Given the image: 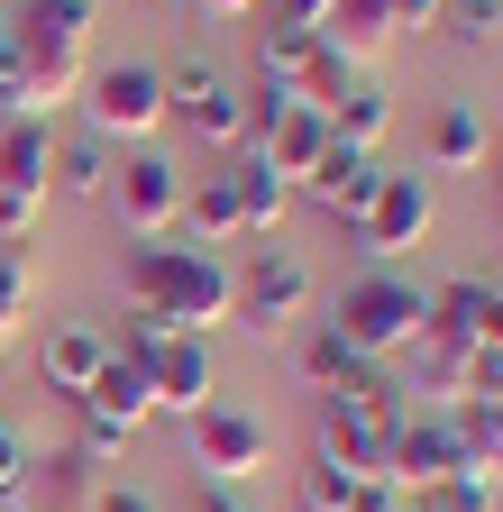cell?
Wrapping results in <instances>:
<instances>
[{
	"instance_id": "obj_36",
	"label": "cell",
	"mask_w": 503,
	"mask_h": 512,
	"mask_svg": "<svg viewBox=\"0 0 503 512\" xmlns=\"http://www.w3.org/2000/svg\"><path fill=\"white\" fill-rule=\"evenodd\" d=\"M19 74V19H10V0H0V83Z\"/></svg>"
},
{
	"instance_id": "obj_7",
	"label": "cell",
	"mask_w": 503,
	"mask_h": 512,
	"mask_svg": "<svg viewBox=\"0 0 503 512\" xmlns=\"http://www.w3.org/2000/svg\"><path fill=\"white\" fill-rule=\"evenodd\" d=\"M101 202L119 211L129 238H174V220H183V165L156 156V147H138V156L110 165V192H101Z\"/></svg>"
},
{
	"instance_id": "obj_31",
	"label": "cell",
	"mask_w": 503,
	"mask_h": 512,
	"mask_svg": "<svg viewBox=\"0 0 503 512\" xmlns=\"http://www.w3.org/2000/svg\"><path fill=\"white\" fill-rule=\"evenodd\" d=\"M28 476H37V448H28L10 421H0V512H10V503L28 494Z\"/></svg>"
},
{
	"instance_id": "obj_40",
	"label": "cell",
	"mask_w": 503,
	"mask_h": 512,
	"mask_svg": "<svg viewBox=\"0 0 503 512\" xmlns=\"http://www.w3.org/2000/svg\"><path fill=\"white\" fill-rule=\"evenodd\" d=\"M494 220H503V183H494Z\"/></svg>"
},
{
	"instance_id": "obj_35",
	"label": "cell",
	"mask_w": 503,
	"mask_h": 512,
	"mask_svg": "<svg viewBox=\"0 0 503 512\" xmlns=\"http://www.w3.org/2000/svg\"><path fill=\"white\" fill-rule=\"evenodd\" d=\"M183 10H202V19H220V28H238V19H257L266 0H183Z\"/></svg>"
},
{
	"instance_id": "obj_16",
	"label": "cell",
	"mask_w": 503,
	"mask_h": 512,
	"mask_svg": "<svg viewBox=\"0 0 503 512\" xmlns=\"http://www.w3.org/2000/svg\"><path fill=\"white\" fill-rule=\"evenodd\" d=\"M321 156H330V119H321V110H302V101H293L284 119L257 128V165H266L275 183H293V192H302V174L321 165Z\"/></svg>"
},
{
	"instance_id": "obj_17",
	"label": "cell",
	"mask_w": 503,
	"mask_h": 512,
	"mask_svg": "<svg viewBox=\"0 0 503 512\" xmlns=\"http://www.w3.org/2000/svg\"><path fill=\"white\" fill-rule=\"evenodd\" d=\"M37 366H46V394H65V403H74L83 384L110 366V339L92 330V320H55V330H46V357H37Z\"/></svg>"
},
{
	"instance_id": "obj_22",
	"label": "cell",
	"mask_w": 503,
	"mask_h": 512,
	"mask_svg": "<svg viewBox=\"0 0 503 512\" xmlns=\"http://www.w3.org/2000/svg\"><path fill=\"white\" fill-rule=\"evenodd\" d=\"M385 128H394V101H385V83H375V74H357L348 92H339V110H330V138L339 147H385Z\"/></svg>"
},
{
	"instance_id": "obj_14",
	"label": "cell",
	"mask_w": 503,
	"mask_h": 512,
	"mask_svg": "<svg viewBox=\"0 0 503 512\" xmlns=\"http://www.w3.org/2000/svg\"><path fill=\"white\" fill-rule=\"evenodd\" d=\"M430 339H449V348H485L503 339V302L485 275H458V284H430Z\"/></svg>"
},
{
	"instance_id": "obj_8",
	"label": "cell",
	"mask_w": 503,
	"mask_h": 512,
	"mask_svg": "<svg viewBox=\"0 0 503 512\" xmlns=\"http://www.w3.org/2000/svg\"><path fill=\"white\" fill-rule=\"evenodd\" d=\"M193 467H202V485H257L266 467H275V448H266V421L257 412H238V403H211V412H193Z\"/></svg>"
},
{
	"instance_id": "obj_2",
	"label": "cell",
	"mask_w": 503,
	"mask_h": 512,
	"mask_svg": "<svg viewBox=\"0 0 503 512\" xmlns=\"http://www.w3.org/2000/svg\"><path fill=\"white\" fill-rule=\"evenodd\" d=\"M403 384L385 366H357L339 394H321L311 412V467H348L366 485H385V458H394V430H403Z\"/></svg>"
},
{
	"instance_id": "obj_6",
	"label": "cell",
	"mask_w": 503,
	"mask_h": 512,
	"mask_svg": "<svg viewBox=\"0 0 503 512\" xmlns=\"http://www.w3.org/2000/svg\"><path fill=\"white\" fill-rule=\"evenodd\" d=\"M74 101L92 110V138H129V147H147L156 128L174 119V110H165V74H156V64H101V74H83Z\"/></svg>"
},
{
	"instance_id": "obj_38",
	"label": "cell",
	"mask_w": 503,
	"mask_h": 512,
	"mask_svg": "<svg viewBox=\"0 0 503 512\" xmlns=\"http://www.w3.org/2000/svg\"><path fill=\"white\" fill-rule=\"evenodd\" d=\"M485 165H494V183H503V128H494V156H485Z\"/></svg>"
},
{
	"instance_id": "obj_19",
	"label": "cell",
	"mask_w": 503,
	"mask_h": 512,
	"mask_svg": "<svg viewBox=\"0 0 503 512\" xmlns=\"http://www.w3.org/2000/svg\"><path fill=\"white\" fill-rule=\"evenodd\" d=\"M46 174H55V128L46 119H0V192H37L46 202Z\"/></svg>"
},
{
	"instance_id": "obj_33",
	"label": "cell",
	"mask_w": 503,
	"mask_h": 512,
	"mask_svg": "<svg viewBox=\"0 0 503 512\" xmlns=\"http://www.w3.org/2000/svg\"><path fill=\"white\" fill-rule=\"evenodd\" d=\"M37 220H46L37 192H0V247H28V238H37Z\"/></svg>"
},
{
	"instance_id": "obj_12",
	"label": "cell",
	"mask_w": 503,
	"mask_h": 512,
	"mask_svg": "<svg viewBox=\"0 0 503 512\" xmlns=\"http://www.w3.org/2000/svg\"><path fill=\"white\" fill-rule=\"evenodd\" d=\"M147 384H156V412H211L220 403V357H211V339L202 330H174L156 357H147Z\"/></svg>"
},
{
	"instance_id": "obj_4",
	"label": "cell",
	"mask_w": 503,
	"mask_h": 512,
	"mask_svg": "<svg viewBox=\"0 0 503 512\" xmlns=\"http://www.w3.org/2000/svg\"><path fill=\"white\" fill-rule=\"evenodd\" d=\"M330 330L366 357V366H385V357H403L421 330H430V284H412V275H357L348 293H339V320Z\"/></svg>"
},
{
	"instance_id": "obj_30",
	"label": "cell",
	"mask_w": 503,
	"mask_h": 512,
	"mask_svg": "<svg viewBox=\"0 0 503 512\" xmlns=\"http://www.w3.org/2000/svg\"><path fill=\"white\" fill-rule=\"evenodd\" d=\"M439 28L458 46H485V37H503V0H439Z\"/></svg>"
},
{
	"instance_id": "obj_3",
	"label": "cell",
	"mask_w": 503,
	"mask_h": 512,
	"mask_svg": "<svg viewBox=\"0 0 503 512\" xmlns=\"http://www.w3.org/2000/svg\"><path fill=\"white\" fill-rule=\"evenodd\" d=\"M19 74H28V110L55 119L83 74H92V19H101V0H19Z\"/></svg>"
},
{
	"instance_id": "obj_41",
	"label": "cell",
	"mask_w": 503,
	"mask_h": 512,
	"mask_svg": "<svg viewBox=\"0 0 503 512\" xmlns=\"http://www.w3.org/2000/svg\"><path fill=\"white\" fill-rule=\"evenodd\" d=\"M494 302H503V275H494Z\"/></svg>"
},
{
	"instance_id": "obj_10",
	"label": "cell",
	"mask_w": 503,
	"mask_h": 512,
	"mask_svg": "<svg viewBox=\"0 0 503 512\" xmlns=\"http://www.w3.org/2000/svg\"><path fill=\"white\" fill-rule=\"evenodd\" d=\"M165 110L193 128L202 147H247V92L220 74V64H174L165 74Z\"/></svg>"
},
{
	"instance_id": "obj_15",
	"label": "cell",
	"mask_w": 503,
	"mask_h": 512,
	"mask_svg": "<svg viewBox=\"0 0 503 512\" xmlns=\"http://www.w3.org/2000/svg\"><path fill=\"white\" fill-rule=\"evenodd\" d=\"M485 156H494L485 110H476V101H439L430 128H421V165H430V174H476Z\"/></svg>"
},
{
	"instance_id": "obj_25",
	"label": "cell",
	"mask_w": 503,
	"mask_h": 512,
	"mask_svg": "<svg viewBox=\"0 0 503 512\" xmlns=\"http://www.w3.org/2000/svg\"><path fill=\"white\" fill-rule=\"evenodd\" d=\"M293 366H302V384H311V394H339V384H348L366 357H357V348L330 330V320H311V330H302V357H293Z\"/></svg>"
},
{
	"instance_id": "obj_5",
	"label": "cell",
	"mask_w": 503,
	"mask_h": 512,
	"mask_svg": "<svg viewBox=\"0 0 503 512\" xmlns=\"http://www.w3.org/2000/svg\"><path fill=\"white\" fill-rule=\"evenodd\" d=\"M238 275V293H229V330H247V339H284L293 320L311 311V266L293 247H257L247 266H229Z\"/></svg>"
},
{
	"instance_id": "obj_34",
	"label": "cell",
	"mask_w": 503,
	"mask_h": 512,
	"mask_svg": "<svg viewBox=\"0 0 503 512\" xmlns=\"http://www.w3.org/2000/svg\"><path fill=\"white\" fill-rule=\"evenodd\" d=\"M394 10V37H421V28H439V0H385Z\"/></svg>"
},
{
	"instance_id": "obj_21",
	"label": "cell",
	"mask_w": 503,
	"mask_h": 512,
	"mask_svg": "<svg viewBox=\"0 0 503 512\" xmlns=\"http://www.w3.org/2000/svg\"><path fill=\"white\" fill-rule=\"evenodd\" d=\"M375 503H394V485H366L348 467H302L293 476V512H375Z\"/></svg>"
},
{
	"instance_id": "obj_1",
	"label": "cell",
	"mask_w": 503,
	"mask_h": 512,
	"mask_svg": "<svg viewBox=\"0 0 503 512\" xmlns=\"http://www.w3.org/2000/svg\"><path fill=\"white\" fill-rule=\"evenodd\" d=\"M119 293H129V311H156L165 330H229V256L220 247H174V238H138L129 256H119Z\"/></svg>"
},
{
	"instance_id": "obj_24",
	"label": "cell",
	"mask_w": 503,
	"mask_h": 512,
	"mask_svg": "<svg viewBox=\"0 0 503 512\" xmlns=\"http://www.w3.org/2000/svg\"><path fill=\"white\" fill-rule=\"evenodd\" d=\"M449 421L467 439V467H485L503 485V394H467V403H449Z\"/></svg>"
},
{
	"instance_id": "obj_32",
	"label": "cell",
	"mask_w": 503,
	"mask_h": 512,
	"mask_svg": "<svg viewBox=\"0 0 503 512\" xmlns=\"http://www.w3.org/2000/svg\"><path fill=\"white\" fill-rule=\"evenodd\" d=\"M266 28H284V37H321V28H330V0H266Z\"/></svg>"
},
{
	"instance_id": "obj_9",
	"label": "cell",
	"mask_w": 503,
	"mask_h": 512,
	"mask_svg": "<svg viewBox=\"0 0 503 512\" xmlns=\"http://www.w3.org/2000/svg\"><path fill=\"white\" fill-rule=\"evenodd\" d=\"M430 220H439V183H430V174H394V165H385L375 202L357 211V247L385 266V256H403V247H421V238H430Z\"/></svg>"
},
{
	"instance_id": "obj_29",
	"label": "cell",
	"mask_w": 503,
	"mask_h": 512,
	"mask_svg": "<svg viewBox=\"0 0 503 512\" xmlns=\"http://www.w3.org/2000/svg\"><path fill=\"white\" fill-rule=\"evenodd\" d=\"M101 339H110V357H129V366H147V357H156V348H165L174 330H165L156 311H119V330H101Z\"/></svg>"
},
{
	"instance_id": "obj_28",
	"label": "cell",
	"mask_w": 503,
	"mask_h": 512,
	"mask_svg": "<svg viewBox=\"0 0 503 512\" xmlns=\"http://www.w3.org/2000/svg\"><path fill=\"white\" fill-rule=\"evenodd\" d=\"M37 311V275H28V247H0V339H19V320Z\"/></svg>"
},
{
	"instance_id": "obj_11",
	"label": "cell",
	"mask_w": 503,
	"mask_h": 512,
	"mask_svg": "<svg viewBox=\"0 0 503 512\" xmlns=\"http://www.w3.org/2000/svg\"><path fill=\"white\" fill-rule=\"evenodd\" d=\"M458 467H467V439H458V421H449V412H403V430H394V458H385V485H394V494H421V485L458 476Z\"/></svg>"
},
{
	"instance_id": "obj_37",
	"label": "cell",
	"mask_w": 503,
	"mask_h": 512,
	"mask_svg": "<svg viewBox=\"0 0 503 512\" xmlns=\"http://www.w3.org/2000/svg\"><path fill=\"white\" fill-rule=\"evenodd\" d=\"M193 512H247V494H229V485H202V494H193Z\"/></svg>"
},
{
	"instance_id": "obj_27",
	"label": "cell",
	"mask_w": 503,
	"mask_h": 512,
	"mask_svg": "<svg viewBox=\"0 0 503 512\" xmlns=\"http://www.w3.org/2000/svg\"><path fill=\"white\" fill-rule=\"evenodd\" d=\"M229 183H238V211H247V238H257V229H275V220H284V202H293V183H275V174H266L257 156H247V165H238Z\"/></svg>"
},
{
	"instance_id": "obj_13",
	"label": "cell",
	"mask_w": 503,
	"mask_h": 512,
	"mask_svg": "<svg viewBox=\"0 0 503 512\" xmlns=\"http://www.w3.org/2000/svg\"><path fill=\"white\" fill-rule=\"evenodd\" d=\"M375 183H385V165H375L366 147H339V138H330V156H321V165H311V174H302V202H311V211H330V220H348V229H357V211L375 202Z\"/></svg>"
},
{
	"instance_id": "obj_20",
	"label": "cell",
	"mask_w": 503,
	"mask_h": 512,
	"mask_svg": "<svg viewBox=\"0 0 503 512\" xmlns=\"http://www.w3.org/2000/svg\"><path fill=\"white\" fill-rule=\"evenodd\" d=\"M174 229H193V247H229V238H247L238 183H229V174H202V183H183V220H174Z\"/></svg>"
},
{
	"instance_id": "obj_18",
	"label": "cell",
	"mask_w": 503,
	"mask_h": 512,
	"mask_svg": "<svg viewBox=\"0 0 503 512\" xmlns=\"http://www.w3.org/2000/svg\"><path fill=\"white\" fill-rule=\"evenodd\" d=\"M321 46H330L339 64H357V74H366V64L394 46V10H385V0H330V28H321Z\"/></svg>"
},
{
	"instance_id": "obj_26",
	"label": "cell",
	"mask_w": 503,
	"mask_h": 512,
	"mask_svg": "<svg viewBox=\"0 0 503 512\" xmlns=\"http://www.w3.org/2000/svg\"><path fill=\"white\" fill-rule=\"evenodd\" d=\"M412 512H494L503 503V485L485 476V467H458V476H439V485H421V494H403Z\"/></svg>"
},
{
	"instance_id": "obj_23",
	"label": "cell",
	"mask_w": 503,
	"mask_h": 512,
	"mask_svg": "<svg viewBox=\"0 0 503 512\" xmlns=\"http://www.w3.org/2000/svg\"><path fill=\"white\" fill-rule=\"evenodd\" d=\"M46 192L101 202V192H110V138H55V174H46Z\"/></svg>"
},
{
	"instance_id": "obj_39",
	"label": "cell",
	"mask_w": 503,
	"mask_h": 512,
	"mask_svg": "<svg viewBox=\"0 0 503 512\" xmlns=\"http://www.w3.org/2000/svg\"><path fill=\"white\" fill-rule=\"evenodd\" d=\"M375 512H412V503H403V494H394V503H375Z\"/></svg>"
}]
</instances>
